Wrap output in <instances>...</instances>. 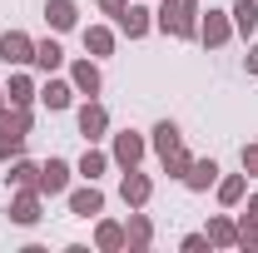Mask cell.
Returning a JSON list of instances; mask_svg holds the SVG:
<instances>
[{"mask_svg":"<svg viewBox=\"0 0 258 253\" xmlns=\"http://www.w3.org/2000/svg\"><path fill=\"white\" fill-rule=\"evenodd\" d=\"M238 164H243V174H248V179H258V139L238 149Z\"/></svg>","mask_w":258,"mask_h":253,"instance_id":"f1b7e54d","label":"cell"},{"mask_svg":"<svg viewBox=\"0 0 258 253\" xmlns=\"http://www.w3.org/2000/svg\"><path fill=\"white\" fill-rule=\"evenodd\" d=\"M154 30L169 40H199V0H159Z\"/></svg>","mask_w":258,"mask_h":253,"instance_id":"6da1fadb","label":"cell"},{"mask_svg":"<svg viewBox=\"0 0 258 253\" xmlns=\"http://www.w3.org/2000/svg\"><path fill=\"white\" fill-rule=\"evenodd\" d=\"M238 248H243V253H258V223L243 219V214H238Z\"/></svg>","mask_w":258,"mask_h":253,"instance_id":"83f0119b","label":"cell"},{"mask_svg":"<svg viewBox=\"0 0 258 253\" xmlns=\"http://www.w3.org/2000/svg\"><path fill=\"white\" fill-rule=\"evenodd\" d=\"M243 70H248V75H258V40H248V55H243Z\"/></svg>","mask_w":258,"mask_h":253,"instance_id":"1f68e13d","label":"cell"},{"mask_svg":"<svg viewBox=\"0 0 258 253\" xmlns=\"http://www.w3.org/2000/svg\"><path fill=\"white\" fill-rule=\"evenodd\" d=\"M64 204H70V214H75V219H85V223H90V219H99V214H104V189H99V184H90V179H85L80 189L70 184Z\"/></svg>","mask_w":258,"mask_h":253,"instance_id":"52a82bcc","label":"cell"},{"mask_svg":"<svg viewBox=\"0 0 258 253\" xmlns=\"http://www.w3.org/2000/svg\"><path fill=\"white\" fill-rule=\"evenodd\" d=\"M35 75H55V70H64V45H60V35L50 30L45 40H35V60H30Z\"/></svg>","mask_w":258,"mask_h":253,"instance_id":"4fadbf2b","label":"cell"},{"mask_svg":"<svg viewBox=\"0 0 258 253\" xmlns=\"http://www.w3.org/2000/svg\"><path fill=\"white\" fill-rule=\"evenodd\" d=\"M243 219L258 223V194H243Z\"/></svg>","mask_w":258,"mask_h":253,"instance_id":"d6a6232c","label":"cell"},{"mask_svg":"<svg viewBox=\"0 0 258 253\" xmlns=\"http://www.w3.org/2000/svg\"><path fill=\"white\" fill-rule=\"evenodd\" d=\"M174 144H184V129L174 124V119H159V124L149 129V149H154V154H169Z\"/></svg>","mask_w":258,"mask_h":253,"instance_id":"cb8c5ba5","label":"cell"},{"mask_svg":"<svg viewBox=\"0 0 258 253\" xmlns=\"http://www.w3.org/2000/svg\"><path fill=\"white\" fill-rule=\"evenodd\" d=\"M35 179H40V164H35V159H10V174H5V184H10V189H35Z\"/></svg>","mask_w":258,"mask_h":253,"instance_id":"d4e9b609","label":"cell"},{"mask_svg":"<svg viewBox=\"0 0 258 253\" xmlns=\"http://www.w3.org/2000/svg\"><path fill=\"white\" fill-rule=\"evenodd\" d=\"M219 174H224V169H219V159H194V164H189V174H184L179 184H184L189 194H209L214 184H219Z\"/></svg>","mask_w":258,"mask_h":253,"instance_id":"2e32d148","label":"cell"},{"mask_svg":"<svg viewBox=\"0 0 258 253\" xmlns=\"http://www.w3.org/2000/svg\"><path fill=\"white\" fill-rule=\"evenodd\" d=\"M40 219H45V194H40V189H15V194H10V223L35 228Z\"/></svg>","mask_w":258,"mask_h":253,"instance_id":"9c48e42d","label":"cell"},{"mask_svg":"<svg viewBox=\"0 0 258 253\" xmlns=\"http://www.w3.org/2000/svg\"><path fill=\"white\" fill-rule=\"evenodd\" d=\"M80 40H85V55H95V60H109L119 45V35L109 25H80Z\"/></svg>","mask_w":258,"mask_h":253,"instance_id":"ac0fdd59","label":"cell"},{"mask_svg":"<svg viewBox=\"0 0 258 253\" xmlns=\"http://www.w3.org/2000/svg\"><path fill=\"white\" fill-rule=\"evenodd\" d=\"M30 60H35V40L25 30H5L0 35V65H5V70H25Z\"/></svg>","mask_w":258,"mask_h":253,"instance_id":"8fae6325","label":"cell"},{"mask_svg":"<svg viewBox=\"0 0 258 253\" xmlns=\"http://www.w3.org/2000/svg\"><path fill=\"white\" fill-rule=\"evenodd\" d=\"M25 139H30V134L0 129V164H10V159H20V154H25Z\"/></svg>","mask_w":258,"mask_h":253,"instance_id":"4316f807","label":"cell"},{"mask_svg":"<svg viewBox=\"0 0 258 253\" xmlns=\"http://www.w3.org/2000/svg\"><path fill=\"white\" fill-rule=\"evenodd\" d=\"M228 15H233V35H243V40L258 35V0H233Z\"/></svg>","mask_w":258,"mask_h":253,"instance_id":"7402d4cb","label":"cell"},{"mask_svg":"<svg viewBox=\"0 0 258 253\" xmlns=\"http://www.w3.org/2000/svg\"><path fill=\"white\" fill-rule=\"evenodd\" d=\"M0 90H5V104H15V109H35V99H40V85H35L30 65L25 70H10V80Z\"/></svg>","mask_w":258,"mask_h":253,"instance_id":"30bf717a","label":"cell"},{"mask_svg":"<svg viewBox=\"0 0 258 253\" xmlns=\"http://www.w3.org/2000/svg\"><path fill=\"white\" fill-rule=\"evenodd\" d=\"M109 149H99V144H85V154H80V164H75V174L80 179H90V184H99L104 174H109Z\"/></svg>","mask_w":258,"mask_h":253,"instance_id":"d6986e66","label":"cell"},{"mask_svg":"<svg viewBox=\"0 0 258 253\" xmlns=\"http://www.w3.org/2000/svg\"><path fill=\"white\" fill-rule=\"evenodd\" d=\"M149 154V139L139 134V129H114L109 134V159H114V169H139Z\"/></svg>","mask_w":258,"mask_h":253,"instance_id":"7a4b0ae2","label":"cell"},{"mask_svg":"<svg viewBox=\"0 0 258 253\" xmlns=\"http://www.w3.org/2000/svg\"><path fill=\"white\" fill-rule=\"evenodd\" d=\"M75 124L85 134V144H99V139H109V109H104L99 99H85V104L75 109Z\"/></svg>","mask_w":258,"mask_h":253,"instance_id":"5b68a950","label":"cell"},{"mask_svg":"<svg viewBox=\"0 0 258 253\" xmlns=\"http://www.w3.org/2000/svg\"><path fill=\"white\" fill-rule=\"evenodd\" d=\"M154 243V219L144 214V209H129V219H124V248L129 253H144Z\"/></svg>","mask_w":258,"mask_h":253,"instance_id":"5bb4252c","label":"cell"},{"mask_svg":"<svg viewBox=\"0 0 258 253\" xmlns=\"http://www.w3.org/2000/svg\"><path fill=\"white\" fill-rule=\"evenodd\" d=\"M243 194H248V174H219L214 199H219L224 209H238V204H243Z\"/></svg>","mask_w":258,"mask_h":253,"instance_id":"44dd1931","label":"cell"},{"mask_svg":"<svg viewBox=\"0 0 258 253\" xmlns=\"http://www.w3.org/2000/svg\"><path fill=\"white\" fill-rule=\"evenodd\" d=\"M119 199H124V209H149L154 179H149L144 169H119Z\"/></svg>","mask_w":258,"mask_h":253,"instance_id":"8992f818","label":"cell"},{"mask_svg":"<svg viewBox=\"0 0 258 253\" xmlns=\"http://www.w3.org/2000/svg\"><path fill=\"white\" fill-rule=\"evenodd\" d=\"M70 179H75V164L60 154H50L45 164H40V179H35V189L45 194V199H64L70 194Z\"/></svg>","mask_w":258,"mask_h":253,"instance_id":"3957f363","label":"cell"},{"mask_svg":"<svg viewBox=\"0 0 258 253\" xmlns=\"http://www.w3.org/2000/svg\"><path fill=\"white\" fill-rule=\"evenodd\" d=\"M204 233H209L214 248H238V219H228V214H214Z\"/></svg>","mask_w":258,"mask_h":253,"instance_id":"603a6c76","label":"cell"},{"mask_svg":"<svg viewBox=\"0 0 258 253\" xmlns=\"http://www.w3.org/2000/svg\"><path fill=\"white\" fill-rule=\"evenodd\" d=\"M114 25H119V35H124V40H144V35L154 30V10H149L144 0H129V10L114 20Z\"/></svg>","mask_w":258,"mask_h":253,"instance_id":"7c38bea8","label":"cell"},{"mask_svg":"<svg viewBox=\"0 0 258 253\" xmlns=\"http://www.w3.org/2000/svg\"><path fill=\"white\" fill-rule=\"evenodd\" d=\"M45 25L55 35L80 30V5H75V0H45Z\"/></svg>","mask_w":258,"mask_h":253,"instance_id":"e0dca14e","label":"cell"},{"mask_svg":"<svg viewBox=\"0 0 258 253\" xmlns=\"http://www.w3.org/2000/svg\"><path fill=\"white\" fill-rule=\"evenodd\" d=\"M0 109H5V90H0Z\"/></svg>","mask_w":258,"mask_h":253,"instance_id":"836d02e7","label":"cell"},{"mask_svg":"<svg viewBox=\"0 0 258 253\" xmlns=\"http://www.w3.org/2000/svg\"><path fill=\"white\" fill-rule=\"evenodd\" d=\"M159 164H164V174H169V179H184V174H189V164H194V154L184 149V144H174L169 154H159Z\"/></svg>","mask_w":258,"mask_h":253,"instance_id":"484cf974","label":"cell"},{"mask_svg":"<svg viewBox=\"0 0 258 253\" xmlns=\"http://www.w3.org/2000/svg\"><path fill=\"white\" fill-rule=\"evenodd\" d=\"M179 248H184V253H209L214 243H209V233H184V238H179Z\"/></svg>","mask_w":258,"mask_h":253,"instance_id":"f546056e","label":"cell"},{"mask_svg":"<svg viewBox=\"0 0 258 253\" xmlns=\"http://www.w3.org/2000/svg\"><path fill=\"white\" fill-rule=\"evenodd\" d=\"M70 85H75V95L99 99V90H104V75H99V60H95V55H80V60H70Z\"/></svg>","mask_w":258,"mask_h":253,"instance_id":"ba28073f","label":"cell"},{"mask_svg":"<svg viewBox=\"0 0 258 253\" xmlns=\"http://www.w3.org/2000/svg\"><path fill=\"white\" fill-rule=\"evenodd\" d=\"M233 40V15L228 10H199V45L204 50H224Z\"/></svg>","mask_w":258,"mask_h":253,"instance_id":"277c9868","label":"cell"},{"mask_svg":"<svg viewBox=\"0 0 258 253\" xmlns=\"http://www.w3.org/2000/svg\"><path fill=\"white\" fill-rule=\"evenodd\" d=\"M95 5H99V15H109V20H119L129 10V0H95Z\"/></svg>","mask_w":258,"mask_h":253,"instance_id":"4dcf8cb0","label":"cell"},{"mask_svg":"<svg viewBox=\"0 0 258 253\" xmlns=\"http://www.w3.org/2000/svg\"><path fill=\"white\" fill-rule=\"evenodd\" d=\"M40 104H45L50 114H64V109L75 104V85H70V75H64V80L45 75V85H40Z\"/></svg>","mask_w":258,"mask_h":253,"instance_id":"9a60e30c","label":"cell"},{"mask_svg":"<svg viewBox=\"0 0 258 253\" xmlns=\"http://www.w3.org/2000/svg\"><path fill=\"white\" fill-rule=\"evenodd\" d=\"M95 248L99 253H124V223L119 219H95Z\"/></svg>","mask_w":258,"mask_h":253,"instance_id":"ffe728a7","label":"cell"}]
</instances>
